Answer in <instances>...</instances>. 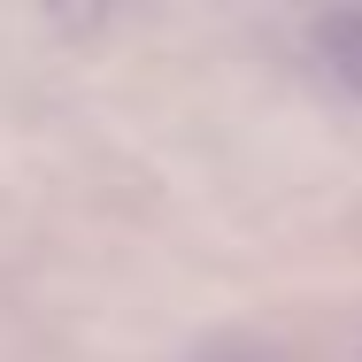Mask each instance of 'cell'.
Wrapping results in <instances>:
<instances>
[{"label":"cell","instance_id":"cell-1","mask_svg":"<svg viewBox=\"0 0 362 362\" xmlns=\"http://www.w3.org/2000/svg\"><path fill=\"white\" fill-rule=\"evenodd\" d=\"M308 39H316V54H324V70L362 93V8H332V16H316Z\"/></svg>","mask_w":362,"mask_h":362}]
</instances>
